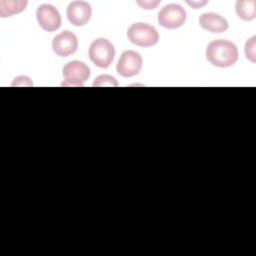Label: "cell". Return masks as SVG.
Wrapping results in <instances>:
<instances>
[{
  "mask_svg": "<svg viewBox=\"0 0 256 256\" xmlns=\"http://www.w3.org/2000/svg\"><path fill=\"white\" fill-rule=\"evenodd\" d=\"M206 58L216 67H230L238 59V49L231 41L225 39L213 40L206 48Z\"/></svg>",
  "mask_w": 256,
  "mask_h": 256,
  "instance_id": "1",
  "label": "cell"
},
{
  "mask_svg": "<svg viewBox=\"0 0 256 256\" xmlns=\"http://www.w3.org/2000/svg\"><path fill=\"white\" fill-rule=\"evenodd\" d=\"M127 37L131 43L141 47L153 46L159 40L157 30L153 26L143 22L132 24L127 30Z\"/></svg>",
  "mask_w": 256,
  "mask_h": 256,
  "instance_id": "2",
  "label": "cell"
},
{
  "mask_svg": "<svg viewBox=\"0 0 256 256\" xmlns=\"http://www.w3.org/2000/svg\"><path fill=\"white\" fill-rule=\"evenodd\" d=\"M90 60L100 68H107L111 65L114 56L115 49L110 41L105 38H98L94 40L88 51Z\"/></svg>",
  "mask_w": 256,
  "mask_h": 256,
  "instance_id": "3",
  "label": "cell"
},
{
  "mask_svg": "<svg viewBox=\"0 0 256 256\" xmlns=\"http://www.w3.org/2000/svg\"><path fill=\"white\" fill-rule=\"evenodd\" d=\"M62 86H83L90 76V68L81 61H70L63 67Z\"/></svg>",
  "mask_w": 256,
  "mask_h": 256,
  "instance_id": "4",
  "label": "cell"
},
{
  "mask_svg": "<svg viewBox=\"0 0 256 256\" xmlns=\"http://www.w3.org/2000/svg\"><path fill=\"white\" fill-rule=\"evenodd\" d=\"M186 20L184 8L178 4L165 5L158 13V22L162 27L176 29L181 27Z\"/></svg>",
  "mask_w": 256,
  "mask_h": 256,
  "instance_id": "5",
  "label": "cell"
},
{
  "mask_svg": "<svg viewBox=\"0 0 256 256\" xmlns=\"http://www.w3.org/2000/svg\"><path fill=\"white\" fill-rule=\"evenodd\" d=\"M142 63V57L138 52L127 50L121 54L116 66V70L122 77H132L140 72Z\"/></svg>",
  "mask_w": 256,
  "mask_h": 256,
  "instance_id": "6",
  "label": "cell"
},
{
  "mask_svg": "<svg viewBox=\"0 0 256 256\" xmlns=\"http://www.w3.org/2000/svg\"><path fill=\"white\" fill-rule=\"evenodd\" d=\"M36 17L42 29L53 32L61 26V16L58 10L50 4H42L37 8Z\"/></svg>",
  "mask_w": 256,
  "mask_h": 256,
  "instance_id": "7",
  "label": "cell"
},
{
  "mask_svg": "<svg viewBox=\"0 0 256 256\" xmlns=\"http://www.w3.org/2000/svg\"><path fill=\"white\" fill-rule=\"evenodd\" d=\"M52 48L58 56L67 57L76 52L78 48V39L73 32L69 30L62 31L54 37Z\"/></svg>",
  "mask_w": 256,
  "mask_h": 256,
  "instance_id": "8",
  "label": "cell"
},
{
  "mask_svg": "<svg viewBox=\"0 0 256 256\" xmlns=\"http://www.w3.org/2000/svg\"><path fill=\"white\" fill-rule=\"evenodd\" d=\"M66 14L71 24L83 26L90 20L92 8L86 1H73L68 5Z\"/></svg>",
  "mask_w": 256,
  "mask_h": 256,
  "instance_id": "9",
  "label": "cell"
},
{
  "mask_svg": "<svg viewBox=\"0 0 256 256\" xmlns=\"http://www.w3.org/2000/svg\"><path fill=\"white\" fill-rule=\"evenodd\" d=\"M200 26L212 33H221L228 29V22L225 18L216 13H203L199 17Z\"/></svg>",
  "mask_w": 256,
  "mask_h": 256,
  "instance_id": "10",
  "label": "cell"
},
{
  "mask_svg": "<svg viewBox=\"0 0 256 256\" xmlns=\"http://www.w3.org/2000/svg\"><path fill=\"white\" fill-rule=\"evenodd\" d=\"M238 17L244 21H251L256 17L255 0H238L235 5Z\"/></svg>",
  "mask_w": 256,
  "mask_h": 256,
  "instance_id": "11",
  "label": "cell"
},
{
  "mask_svg": "<svg viewBox=\"0 0 256 256\" xmlns=\"http://www.w3.org/2000/svg\"><path fill=\"white\" fill-rule=\"evenodd\" d=\"M27 5L26 0H1L0 1V16L3 18L22 12Z\"/></svg>",
  "mask_w": 256,
  "mask_h": 256,
  "instance_id": "12",
  "label": "cell"
},
{
  "mask_svg": "<svg viewBox=\"0 0 256 256\" xmlns=\"http://www.w3.org/2000/svg\"><path fill=\"white\" fill-rule=\"evenodd\" d=\"M94 87H105V86H110V87H117L118 82L116 79L110 75H100L98 76L95 81L93 82Z\"/></svg>",
  "mask_w": 256,
  "mask_h": 256,
  "instance_id": "13",
  "label": "cell"
},
{
  "mask_svg": "<svg viewBox=\"0 0 256 256\" xmlns=\"http://www.w3.org/2000/svg\"><path fill=\"white\" fill-rule=\"evenodd\" d=\"M256 37L252 36L245 44V56L252 63L256 62V45H255Z\"/></svg>",
  "mask_w": 256,
  "mask_h": 256,
  "instance_id": "14",
  "label": "cell"
},
{
  "mask_svg": "<svg viewBox=\"0 0 256 256\" xmlns=\"http://www.w3.org/2000/svg\"><path fill=\"white\" fill-rule=\"evenodd\" d=\"M12 86H33V83L27 76H18L12 82Z\"/></svg>",
  "mask_w": 256,
  "mask_h": 256,
  "instance_id": "15",
  "label": "cell"
},
{
  "mask_svg": "<svg viewBox=\"0 0 256 256\" xmlns=\"http://www.w3.org/2000/svg\"><path fill=\"white\" fill-rule=\"evenodd\" d=\"M160 2L159 1H137V4L143 9H154Z\"/></svg>",
  "mask_w": 256,
  "mask_h": 256,
  "instance_id": "16",
  "label": "cell"
},
{
  "mask_svg": "<svg viewBox=\"0 0 256 256\" xmlns=\"http://www.w3.org/2000/svg\"><path fill=\"white\" fill-rule=\"evenodd\" d=\"M190 6H192L193 8H195V9H198V8H200L201 6H203V5H205L206 3H207V1H203V2H190V1H188L187 2Z\"/></svg>",
  "mask_w": 256,
  "mask_h": 256,
  "instance_id": "17",
  "label": "cell"
}]
</instances>
